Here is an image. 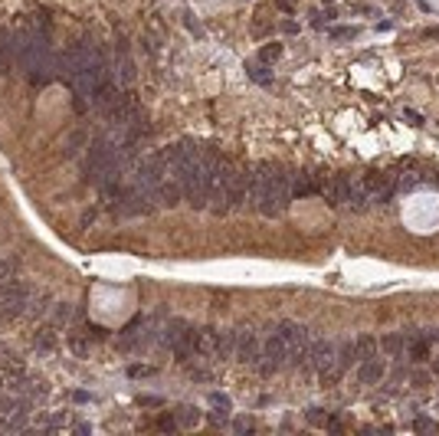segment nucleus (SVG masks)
I'll return each instance as SVG.
<instances>
[{"label":"nucleus","mask_w":439,"mask_h":436,"mask_svg":"<svg viewBox=\"0 0 439 436\" xmlns=\"http://www.w3.org/2000/svg\"><path fill=\"white\" fill-rule=\"evenodd\" d=\"M249 200V167L239 158L223 154L220 158V177L210 191V210L213 214H226V210H239Z\"/></svg>","instance_id":"1"},{"label":"nucleus","mask_w":439,"mask_h":436,"mask_svg":"<svg viewBox=\"0 0 439 436\" xmlns=\"http://www.w3.org/2000/svg\"><path fill=\"white\" fill-rule=\"evenodd\" d=\"M220 158H223L220 148L204 144L197 164L190 167L187 177H184V200H187L194 210H204V207L210 204V191H213V184H217V177H220Z\"/></svg>","instance_id":"2"},{"label":"nucleus","mask_w":439,"mask_h":436,"mask_svg":"<svg viewBox=\"0 0 439 436\" xmlns=\"http://www.w3.org/2000/svg\"><path fill=\"white\" fill-rule=\"evenodd\" d=\"M292 171L282 164H275L272 171V187H269L266 200H262V207H259V214L262 217H282L285 210L292 207Z\"/></svg>","instance_id":"3"},{"label":"nucleus","mask_w":439,"mask_h":436,"mask_svg":"<svg viewBox=\"0 0 439 436\" xmlns=\"http://www.w3.org/2000/svg\"><path fill=\"white\" fill-rule=\"evenodd\" d=\"M33 302V286L23 279H7L0 286V322H13V318L26 315Z\"/></svg>","instance_id":"4"},{"label":"nucleus","mask_w":439,"mask_h":436,"mask_svg":"<svg viewBox=\"0 0 439 436\" xmlns=\"http://www.w3.org/2000/svg\"><path fill=\"white\" fill-rule=\"evenodd\" d=\"M167 177V164H164V151H154L148 158H141V164L134 167V187L151 197L157 204V191H161V184Z\"/></svg>","instance_id":"5"},{"label":"nucleus","mask_w":439,"mask_h":436,"mask_svg":"<svg viewBox=\"0 0 439 436\" xmlns=\"http://www.w3.org/2000/svg\"><path fill=\"white\" fill-rule=\"evenodd\" d=\"M259 374L262 377H272L282 367H289V351H285V338L279 334V328H269V338L262 341V351H259Z\"/></svg>","instance_id":"6"},{"label":"nucleus","mask_w":439,"mask_h":436,"mask_svg":"<svg viewBox=\"0 0 439 436\" xmlns=\"http://www.w3.org/2000/svg\"><path fill=\"white\" fill-rule=\"evenodd\" d=\"M279 334L285 338V351H289V367H302L312 348V331L298 322H279Z\"/></svg>","instance_id":"7"},{"label":"nucleus","mask_w":439,"mask_h":436,"mask_svg":"<svg viewBox=\"0 0 439 436\" xmlns=\"http://www.w3.org/2000/svg\"><path fill=\"white\" fill-rule=\"evenodd\" d=\"M334 354H337V344L331 338H312V348H308V357L302 371L305 374H322L334 364Z\"/></svg>","instance_id":"8"},{"label":"nucleus","mask_w":439,"mask_h":436,"mask_svg":"<svg viewBox=\"0 0 439 436\" xmlns=\"http://www.w3.org/2000/svg\"><path fill=\"white\" fill-rule=\"evenodd\" d=\"M272 171H275L272 161H259V164L249 171V204L256 207V210L262 207L269 187H272Z\"/></svg>","instance_id":"9"},{"label":"nucleus","mask_w":439,"mask_h":436,"mask_svg":"<svg viewBox=\"0 0 439 436\" xmlns=\"http://www.w3.org/2000/svg\"><path fill=\"white\" fill-rule=\"evenodd\" d=\"M154 207L157 204L151 197H144L138 187H131V191H125V194L115 197V214L118 217H141V214H151Z\"/></svg>","instance_id":"10"},{"label":"nucleus","mask_w":439,"mask_h":436,"mask_svg":"<svg viewBox=\"0 0 439 436\" xmlns=\"http://www.w3.org/2000/svg\"><path fill=\"white\" fill-rule=\"evenodd\" d=\"M328 177L322 171H292V197H312V194H325Z\"/></svg>","instance_id":"11"},{"label":"nucleus","mask_w":439,"mask_h":436,"mask_svg":"<svg viewBox=\"0 0 439 436\" xmlns=\"http://www.w3.org/2000/svg\"><path fill=\"white\" fill-rule=\"evenodd\" d=\"M259 351H262V341L256 338V331L249 328H236V361L246 367H256L259 364Z\"/></svg>","instance_id":"12"},{"label":"nucleus","mask_w":439,"mask_h":436,"mask_svg":"<svg viewBox=\"0 0 439 436\" xmlns=\"http://www.w3.org/2000/svg\"><path fill=\"white\" fill-rule=\"evenodd\" d=\"M347 194H351V174H331L328 187H325V197H328L331 207H344Z\"/></svg>","instance_id":"13"},{"label":"nucleus","mask_w":439,"mask_h":436,"mask_svg":"<svg viewBox=\"0 0 439 436\" xmlns=\"http://www.w3.org/2000/svg\"><path fill=\"white\" fill-rule=\"evenodd\" d=\"M384 374H387V364H384V357H367V361H361V371H357V381L367 384V387H374V384L384 381Z\"/></svg>","instance_id":"14"},{"label":"nucleus","mask_w":439,"mask_h":436,"mask_svg":"<svg viewBox=\"0 0 439 436\" xmlns=\"http://www.w3.org/2000/svg\"><path fill=\"white\" fill-rule=\"evenodd\" d=\"M30 407V397L20 394V390L7 387V390H0V417H7V413H16V410H26Z\"/></svg>","instance_id":"15"},{"label":"nucleus","mask_w":439,"mask_h":436,"mask_svg":"<svg viewBox=\"0 0 439 436\" xmlns=\"http://www.w3.org/2000/svg\"><path fill=\"white\" fill-rule=\"evenodd\" d=\"M430 348H433V334H410L407 338V354L413 357L416 364L430 361Z\"/></svg>","instance_id":"16"},{"label":"nucleus","mask_w":439,"mask_h":436,"mask_svg":"<svg viewBox=\"0 0 439 436\" xmlns=\"http://www.w3.org/2000/svg\"><path fill=\"white\" fill-rule=\"evenodd\" d=\"M233 354H236V328H220L213 357L217 361H233Z\"/></svg>","instance_id":"17"},{"label":"nucleus","mask_w":439,"mask_h":436,"mask_svg":"<svg viewBox=\"0 0 439 436\" xmlns=\"http://www.w3.org/2000/svg\"><path fill=\"white\" fill-rule=\"evenodd\" d=\"M217 334H220V328H213V325L197 328V354L213 357V351H217Z\"/></svg>","instance_id":"18"},{"label":"nucleus","mask_w":439,"mask_h":436,"mask_svg":"<svg viewBox=\"0 0 439 436\" xmlns=\"http://www.w3.org/2000/svg\"><path fill=\"white\" fill-rule=\"evenodd\" d=\"M16 59V36L0 33V72H10V63Z\"/></svg>","instance_id":"19"},{"label":"nucleus","mask_w":439,"mask_h":436,"mask_svg":"<svg viewBox=\"0 0 439 436\" xmlns=\"http://www.w3.org/2000/svg\"><path fill=\"white\" fill-rule=\"evenodd\" d=\"M347 204H351L354 214H364V210L370 207V194H367V187H364L361 181H351V194H347Z\"/></svg>","instance_id":"20"},{"label":"nucleus","mask_w":439,"mask_h":436,"mask_svg":"<svg viewBox=\"0 0 439 436\" xmlns=\"http://www.w3.org/2000/svg\"><path fill=\"white\" fill-rule=\"evenodd\" d=\"M377 348H380V344H377L374 334H361V338L354 341V354H357V361H367V357H374Z\"/></svg>","instance_id":"21"},{"label":"nucleus","mask_w":439,"mask_h":436,"mask_svg":"<svg viewBox=\"0 0 439 436\" xmlns=\"http://www.w3.org/2000/svg\"><path fill=\"white\" fill-rule=\"evenodd\" d=\"M420 181H423V174H420V171H416L413 164H407V167L400 171V174H397V181H393V184H397V191H413V187H416Z\"/></svg>","instance_id":"22"},{"label":"nucleus","mask_w":439,"mask_h":436,"mask_svg":"<svg viewBox=\"0 0 439 436\" xmlns=\"http://www.w3.org/2000/svg\"><path fill=\"white\" fill-rule=\"evenodd\" d=\"M380 348H384V354H390V357H400L403 351H407V338H403V334H384V338H380Z\"/></svg>","instance_id":"23"},{"label":"nucleus","mask_w":439,"mask_h":436,"mask_svg":"<svg viewBox=\"0 0 439 436\" xmlns=\"http://www.w3.org/2000/svg\"><path fill=\"white\" fill-rule=\"evenodd\" d=\"M0 367L7 371V377H20V374H23V361L7 348H0Z\"/></svg>","instance_id":"24"},{"label":"nucleus","mask_w":439,"mask_h":436,"mask_svg":"<svg viewBox=\"0 0 439 436\" xmlns=\"http://www.w3.org/2000/svg\"><path fill=\"white\" fill-rule=\"evenodd\" d=\"M354 361H357V354H354V341H341V344H337V354H334V364L341 367V371H347Z\"/></svg>","instance_id":"25"},{"label":"nucleus","mask_w":439,"mask_h":436,"mask_svg":"<svg viewBox=\"0 0 439 436\" xmlns=\"http://www.w3.org/2000/svg\"><path fill=\"white\" fill-rule=\"evenodd\" d=\"M115 79H118V86H131L134 82V63L128 59V56H121V63H118V69H115Z\"/></svg>","instance_id":"26"},{"label":"nucleus","mask_w":439,"mask_h":436,"mask_svg":"<svg viewBox=\"0 0 439 436\" xmlns=\"http://www.w3.org/2000/svg\"><path fill=\"white\" fill-rule=\"evenodd\" d=\"M210 404L217 407V410H213V420H217V423L229 417V397L226 394H210Z\"/></svg>","instance_id":"27"},{"label":"nucleus","mask_w":439,"mask_h":436,"mask_svg":"<svg viewBox=\"0 0 439 436\" xmlns=\"http://www.w3.org/2000/svg\"><path fill=\"white\" fill-rule=\"evenodd\" d=\"M174 420L181 423V427H197V423H200V413H197V407H181Z\"/></svg>","instance_id":"28"},{"label":"nucleus","mask_w":439,"mask_h":436,"mask_svg":"<svg viewBox=\"0 0 439 436\" xmlns=\"http://www.w3.org/2000/svg\"><path fill=\"white\" fill-rule=\"evenodd\" d=\"M246 72H249L259 86H269V82H272V72H266V66H262V63H249V66H246Z\"/></svg>","instance_id":"29"},{"label":"nucleus","mask_w":439,"mask_h":436,"mask_svg":"<svg viewBox=\"0 0 439 436\" xmlns=\"http://www.w3.org/2000/svg\"><path fill=\"white\" fill-rule=\"evenodd\" d=\"M413 430H416V433H436L439 423L430 420V417H416V420H413Z\"/></svg>","instance_id":"30"},{"label":"nucleus","mask_w":439,"mask_h":436,"mask_svg":"<svg viewBox=\"0 0 439 436\" xmlns=\"http://www.w3.org/2000/svg\"><path fill=\"white\" fill-rule=\"evenodd\" d=\"M279 56H282V46H279V43H269V46H262L259 59H262V63H275Z\"/></svg>","instance_id":"31"},{"label":"nucleus","mask_w":439,"mask_h":436,"mask_svg":"<svg viewBox=\"0 0 439 436\" xmlns=\"http://www.w3.org/2000/svg\"><path fill=\"white\" fill-rule=\"evenodd\" d=\"M33 341H36L39 348H53V344H56V334H53V328H39Z\"/></svg>","instance_id":"32"},{"label":"nucleus","mask_w":439,"mask_h":436,"mask_svg":"<svg viewBox=\"0 0 439 436\" xmlns=\"http://www.w3.org/2000/svg\"><path fill=\"white\" fill-rule=\"evenodd\" d=\"M13 269H16L13 259H0V286H3L7 279H13Z\"/></svg>","instance_id":"33"},{"label":"nucleus","mask_w":439,"mask_h":436,"mask_svg":"<svg viewBox=\"0 0 439 436\" xmlns=\"http://www.w3.org/2000/svg\"><path fill=\"white\" fill-rule=\"evenodd\" d=\"M308 423L325 427V423H328V413H322V407H312V410H308Z\"/></svg>","instance_id":"34"},{"label":"nucleus","mask_w":439,"mask_h":436,"mask_svg":"<svg viewBox=\"0 0 439 436\" xmlns=\"http://www.w3.org/2000/svg\"><path fill=\"white\" fill-rule=\"evenodd\" d=\"M53 318H56V322H69V318H72V309L66 305V302H59V305L53 309Z\"/></svg>","instance_id":"35"},{"label":"nucleus","mask_w":439,"mask_h":436,"mask_svg":"<svg viewBox=\"0 0 439 436\" xmlns=\"http://www.w3.org/2000/svg\"><path fill=\"white\" fill-rule=\"evenodd\" d=\"M331 36H334V40H351V36H357V30H354V26H334Z\"/></svg>","instance_id":"36"},{"label":"nucleus","mask_w":439,"mask_h":436,"mask_svg":"<svg viewBox=\"0 0 439 436\" xmlns=\"http://www.w3.org/2000/svg\"><path fill=\"white\" fill-rule=\"evenodd\" d=\"M403 115H407V121H410V125H416V128L423 125V115H420V111H413V109H407V111H403Z\"/></svg>","instance_id":"37"},{"label":"nucleus","mask_w":439,"mask_h":436,"mask_svg":"<svg viewBox=\"0 0 439 436\" xmlns=\"http://www.w3.org/2000/svg\"><path fill=\"white\" fill-rule=\"evenodd\" d=\"M128 374H131V377H148V374H154V371H151V367H138V364H134V367H128Z\"/></svg>","instance_id":"38"},{"label":"nucleus","mask_w":439,"mask_h":436,"mask_svg":"<svg viewBox=\"0 0 439 436\" xmlns=\"http://www.w3.org/2000/svg\"><path fill=\"white\" fill-rule=\"evenodd\" d=\"M157 427H161V430H174V427H177V420H174V417H161Z\"/></svg>","instance_id":"39"},{"label":"nucleus","mask_w":439,"mask_h":436,"mask_svg":"<svg viewBox=\"0 0 439 436\" xmlns=\"http://www.w3.org/2000/svg\"><path fill=\"white\" fill-rule=\"evenodd\" d=\"M233 427L239 430V433H249V430H252V420H246V417H243V420H236Z\"/></svg>","instance_id":"40"},{"label":"nucleus","mask_w":439,"mask_h":436,"mask_svg":"<svg viewBox=\"0 0 439 436\" xmlns=\"http://www.w3.org/2000/svg\"><path fill=\"white\" fill-rule=\"evenodd\" d=\"M138 404H141V407H157V404H161V400H157V397H141Z\"/></svg>","instance_id":"41"},{"label":"nucleus","mask_w":439,"mask_h":436,"mask_svg":"<svg viewBox=\"0 0 439 436\" xmlns=\"http://www.w3.org/2000/svg\"><path fill=\"white\" fill-rule=\"evenodd\" d=\"M72 351H76V354H86V351H89L86 341H72Z\"/></svg>","instance_id":"42"},{"label":"nucleus","mask_w":439,"mask_h":436,"mask_svg":"<svg viewBox=\"0 0 439 436\" xmlns=\"http://www.w3.org/2000/svg\"><path fill=\"white\" fill-rule=\"evenodd\" d=\"M413 384H416V387H423V384H430V377H426V374H413Z\"/></svg>","instance_id":"43"},{"label":"nucleus","mask_w":439,"mask_h":436,"mask_svg":"<svg viewBox=\"0 0 439 436\" xmlns=\"http://www.w3.org/2000/svg\"><path fill=\"white\" fill-rule=\"evenodd\" d=\"M423 36H426V40H439V26H433V30H426Z\"/></svg>","instance_id":"44"},{"label":"nucleus","mask_w":439,"mask_h":436,"mask_svg":"<svg viewBox=\"0 0 439 436\" xmlns=\"http://www.w3.org/2000/svg\"><path fill=\"white\" fill-rule=\"evenodd\" d=\"M282 30L285 33H298V23H292V20H289V23H282Z\"/></svg>","instance_id":"45"},{"label":"nucleus","mask_w":439,"mask_h":436,"mask_svg":"<svg viewBox=\"0 0 439 436\" xmlns=\"http://www.w3.org/2000/svg\"><path fill=\"white\" fill-rule=\"evenodd\" d=\"M275 3H279L282 10H292V0H275Z\"/></svg>","instance_id":"46"},{"label":"nucleus","mask_w":439,"mask_h":436,"mask_svg":"<svg viewBox=\"0 0 439 436\" xmlns=\"http://www.w3.org/2000/svg\"><path fill=\"white\" fill-rule=\"evenodd\" d=\"M328 3H331V0H328Z\"/></svg>","instance_id":"47"}]
</instances>
